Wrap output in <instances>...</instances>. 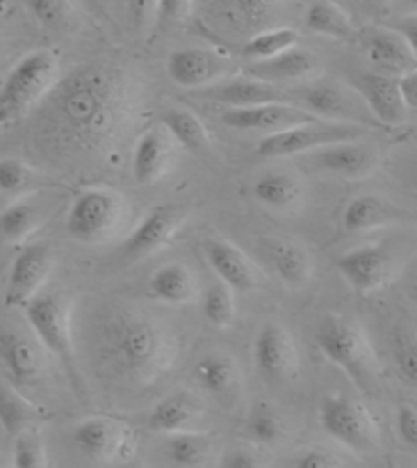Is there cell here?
I'll return each mask as SVG.
<instances>
[{"label":"cell","mask_w":417,"mask_h":468,"mask_svg":"<svg viewBox=\"0 0 417 468\" xmlns=\"http://www.w3.org/2000/svg\"><path fill=\"white\" fill-rule=\"evenodd\" d=\"M39 132L64 152H97L117 137L134 109V89L117 64L92 62L59 78L41 101Z\"/></svg>","instance_id":"cell-1"},{"label":"cell","mask_w":417,"mask_h":468,"mask_svg":"<svg viewBox=\"0 0 417 468\" xmlns=\"http://www.w3.org/2000/svg\"><path fill=\"white\" fill-rule=\"evenodd\" d=\"M102 356L112 372L137 385H150L166 375L178 358V337L147 314L119 311L102 325Z\"/></svg>","instance_id":"cell-2"},{"label":"cell","mask_w":417,"mask_h":468,"mask_svg":"<svg viewBox=\"0 0 417 468\" xmlns=\"http://www.w3.org/2000/svg\"><path fill=\"white\" fill-rule=\"evenodd\" d=\"M321 354L342 368L360 391H372L380 378V362L367 332L354 319L329 314L315 332Z\"/></svg>","instance_id":"cell-3"},{"label":"cell","mask_w":417,"mask_h":468,"mask_svg":"<svg viewBox=\"0 0 417 468\" xmlns=\"http://www.w3.org/2000/svg\"><path fill=\"white\" fill-rule=\"evenodd\" d=\"M59 80L54 51L35 49L16 62L0 84V127H8L41 105Z\"/></svg>","instance_id":"cell-4"},{"label":"cell","mask_w":417,"mask_h":468,"mask_svg":"<svg viewBox=\"0 0 417 468\" xmlns=\"http://www.w3.org/2000/svg\"><path fill=\"white\" fill-rule=\"evenodd\" d=\"M127 201L115 188L91 186L80 190L66 213V231L78 244H107L123 228Z\"/></svg>","instance_id":"cell-5"},{"label":"cell","mask_w":417,"mask_h":468,"mask_svg":"<svg viewBox=\"0 0 417 468\" xmlns=\"http://www.w3.org/2000/svg\"><path fill=\"white\" fill-rule=\"evenodd\" d=\"M25 319L33 335L43 344L48 354L62 362L72 383H80L72 340V307L59 292H39L23 307Z\"/></svg>","instance_id":"cell-6"},{"label":"cell","mask_w":417,"mask_h":468,"mask_svg":"<svg viewBox=\"0 0 417 468\" xmlns=\"http://www.w3.org/2000/svg\"><path fill=\"white\" fill-rule=\"evenodd\" d=\"M319 421L329 438L340 441L354 454L372 456L380 450L382 436L375 415L352 397L327 395L321 401Z\"/></svg>","instance_id":"cell-7"},{"label":"cell","mask_w":417,"mask_h":468,"mask_svg":"<svg viewBox=\"0 0 417 468\" xmlns=\"http://www.w3.org/2000/svg\"><path fill=\"white\" fill-rule=\"evenodd\" d=\"M369 127L356 123H340V121L317 119L311 123H303L297 127L284 129V132L266 135L258 144L256 154L260 158H286V155H303L327 144L362 140Z\"/></svg>","instance_id":"cell-8"},{"label":"cell","mask_w":417,"mask_h":468,"mask_svg":"<svg viewBox=\"0 0 417 468\" xmlns=\"http://www.w3.org/2000/svg\"><path fill=\"white\" fill-rule=\"evenodd\" d=\"M289 101L326 121L369 127V119H375L354 86L344 82L317 80L303 84L293 92L289 90Z\"/></svg>","instance_id":"cell-9"},{"label":"cell","mask_w":417,"mask_h":468,"mask_svg":"<svg viewBox=\"0 0 417 468\" xmlns=\"http://www.w3.org/2000/svg\"><path fill=\"white\" fill-rule=\"evenodd\" d=\"M289 0H203L205 19L221 36H248L268 29Z\"/></svg>","instance_id":"cell-10"},{"label":"cell","mask_w":417,"mask_h":468,"mask_svg":"<svg viewBox=\"0 0 417 468\" xmlns=\"http://www.w3.org/2000/svg\"><path fill=\"white\" fill-rule=\"evenodd\" d=\"M166 72L180 89L201 90L236 74V64L215 49L182 48L170 51Z\"/></svg>","instance_id":"cell-11"},{"label":"cell","mask_w":417,"mask_h":468,"mask_svg":"<svg viewBox=\"0 0 417 468\" xmlns=\"http://www.w3.org/2000/svg\"><path fill=\"white\" fill-rule=\"evenodd\" d=\"M51 268H54V252L46 241H31L25 244L15 256L11 271H8L5 303L8 307L23 309L39 294L43 284L48 282Z\"/></svg>","instance_id":"cell-12"},{"label":"cell","mask_w":417,"mask_h":468,"mask_svg":"<svg viewBox=\"0 0 417 468\" xmlns=\"http://www.w3.org/2000/svg\"><path fill=\"white\" fill-rule=\"evenodd\" d=\"M74 444L94 463H111L135 452V436L125 423L111 418H91L74 428Z\"/></svg>","instance_id":"cell-13"},{"label":"cell","mask_w":417,"mask_h":468,"mask_svg":"<svg viewBox=\"0 0 417 468\" xmlns=\"http://www.w3.org/2000/svg\"><path fill=\"white\" fill-rule=\"evenodd\" d=\"M303 155H305L309 168L348 180L367 178L379 166V154L375 147L360 140L327 144Z\"/></svg>","instance_id":"cell-14"},{"label":"cell","mask_w":417,"mask_h":468,"mask_svg":"<svg viewBox=\"0 0 417 468\" xmlns=\"http://www.w3.org/2000/svg\"><path fill=\"white\" fill-rule=\"evenodd\" d=\"M337 271L358 294L385 289L395 274V258L385 246L370 244L346 252L337 260Z\"/></svg>","instance_id":"cell-15"},{"label":"cell","mask_w":417,"mask_h":468,"mask_svg":"<svg viewBox=\"0 0 417 468\" xmlns=\"http://www.w3.org/2000/svg\"><path fill=\"white\" fill-rule=\"evenodd\" d=\"M319 117L313 115L307 109H303L289 101L264 102V105L228 109L221 115V121L231 129L240 132H262L266 135L284 132V129L297 127L303 123H311Z\"/></svg>","instance_id":"cell-16"},{"label":"cell","mask_w":417,"mask_h":468,"mask_svg":"<svg viewBox=\"0 0 417 468\" xmlns=\"http://www.w3.org/2000/svg\"><path fill=\"white\" fill-rule=\"evenodd\" d=\"M256 368L273 383H289L299 372V350L281 324H266L254 340Z\"/></svg>","instance_id":"cell-17"},{"label":"cell","mask_w":417,"mask_h":468,"mask_svg":"<svg viewBox=\"0 0 417 468\" xmlns=\"http://www.w3.org/2000/svg\"><path fill=\"white\" fill-rule=\"evenodd\" d=\"M185 209L178 205H158L147 213L142 221L135 225L123 246L121 254L127 260H142L154 252H158L164 246L170 244V239L176 236L178 229L185 223Z\"/></svg>","instance_id":"cell-18"},{"label":"cell","mask_w":417,"mask_h":468,"mask_svg":"<svg viewBox=\"0 0 417 468\" xmlns=\"http://www.w3.org/2000/svg\"><path fill=\"white\" fill-rule=\"evenodd\" d=\"M352 84L356 92L360 94L362 101L367 102L369 111L372 112L379 123L397 127L405 123L407 105L399 89V76H390L385 72H356L352 76Z\"/></svg>","instance_id":"cell-19"},{"label":"cell","mask_w":417,"mask_h":468,"mask_svg":"<svg viewBox=\"0 0 417 468\" xmlns=\"http://www.w3.org/2000/svg\"><path fill=\"white\" fill-rule=\"evenodd\" d=\"M176 140L162 123L139 135L132 155V175L137 185H154L168 175L176 158Z\"/></svg>","instance_id":"cell-20"},{"label":"cell","mask_w":417,"mask_h":468,"mask_svg":"<svg viewBox=\"0 0 417 468\" xmlns=\"http://www.w3.org/2000/svg\"><path fill=\"white\" fill-rule=\"evenodd\" d=\"M197 94L205 101L217 102V105H225L228 109L254 107V105H264V102L289 101V92L283 90L281 86L264 82L260 80V78H254L246 72L241 76L233 74L221 82L205 86V89L197 90Z\"/></svg>","instance_id":"cell-21"},{"label":"cell","mask_w":417,"mask_h":468,"mask_svg":"<svg viewBox=\"0 0 417 468\" xmlns=\"http://www.w3.org/2000/svg\"><path fill=\"white\" fill-rule=\"evenodd\" d=\"M46 348L35 335H27L23 332H8L0 334V362L15 383L33 385L46 372Z\"/></svg>","instance_id":"cell-22"},{"label":"cell","mask_w":417,"mask_h":468,"mask_svg":"<svg viewBox=\"0 0 417 468\" xmlns=\"http://www.w3.org/2000/svg\"><path fill=\"white\" fill-rule=\"evenodd\" d=\"M203 248L213 272L219 276L221 282L230 284L233 291L251 292L266 282L262 271L256 266L254 260L248 258L231 241L207 239Z\"/></svg>","instance_id":"cell-23"},{"label":"cell","mask_w":417,"mask_h":468,"mask_svg":"<svg viewBox=\"0 0 417 468\" xmlns=\"http://www.w3.org/2000/svg\"><path fill=\"white\" fill-rule=\"evenodd\" d=\"M260 252L271 262L273 271L286 287L293 291L307 287L313 276V258L307 248L286 238H262Z\"/></svg>","instance_id":"cell-24"},{"label":"cell","mask_w":417,"mask_h":468,"mask_svg":"<svg viewBox=\"0 0 417 468\" xmlns=\"http://www.w3.org/2000/svg\"><path fill=\"white\" fill-rule=\"evenodd\" d=\"M362 46L369 62L379 72L401 76L417 68V58L407 41L395 29L370 27L362 36Z\"/></svg>","instance_id":"cell-25"},{"label":"cell","mask_w":417,"mask_h":468,"mask_svg":"<svg viewBox=\"0 0 417 468\" xmlns=\"http://www.w3.org/2000/svg\"><path fill=\"white\" fill-rule=\"evenodd\" d=\"M243 72L276 86L301 84L311 80L319 72V59L307 49L293 48L274 58L250 62V66Z\"/></svg>","instance_id":"cell-26"},{"label":"cell","mask_w":417,"mask_h":468,"mask_svg":"<svg viewBox=\"0 0 417 468\" xmlns=\"http://www.w3.org/2000/svg\"><path fill=\"white\" fill-rule=\"evenodd\" d=\"M195 378L208 395L223 403H236L243 388L238 362L225 352H208L198 358L195 364Z\"/></svg>","instance_id":"cell-27"},{"label":"cell","mask_w":417,"mask_h":468,"mask_svg":"<svg viewBox=\"0 0 417 468\" xmlns=\"http://www.w3.org/2000/svg\"><path fill=\"white\" fill-rule=\"evenodd\" d=\"M197 279L195 272L182 262H168L155 268L150 281H147V294L155 303L164 305L182 307L193 303L197 297Z\"/></svg>","instance_id":"cell-28"},{"label":"cell","mask_w":417,"mask_h":468,"mask_svg":"<svg viewBox=\"0 0 417 468\" xmlns=\"http://www.w3.org/2000/svg\"><path fill=\"white\" fill-rule=\"evenodd\" d=\"M254 197L266 209L291 213L303 203V186L289 172H266L254 182Z\"/></svg>","instance_id":"cell-29"},{"label":"cell","mask_w":417,"mask_h":468,"mask_svg":"<svg viewBox=\"0 0 417 468\" xmlns=\"http://www.w3.org/2000/svg\"><path fill=\"white\" fill-rule=\"evenodd\" d=\"M201 418V407L187 393H174L164 397L158 405H154L150 413V428L160 433H174L195 430Z\"/></svg>","instance_id":"cell-30"},{"label":"cell","mask_w":417,"mask_h":468,"mask_svg":"<svg viewBox=\"0 0 417 468\" xmlns=\"http://www.w3.org/2000/svg\"><path fill=\"white\" fill-rule=\"evenodd\" d=\"M397 217H399L397 207L389 205L387 201H382V198L375 195H362V197L352 198V201L346 205L344 215H342V225L346 231L362 233V231L385 228V225L393 223Z\"/></svg>","instance_id":"cell-31"},{"label":"cell","mask_w":417,"mask_h":468,"mask_svg":"<svg viewBox=\"0 0 417 468\" xmlns=\"http://www.w3.org/2000/svg\"><path fill=\"white\" fill-rule=\"evenodd\" d=\"M41 209L31 198H19L0 213V239L6 244H27V239L39 229Z\"/></svg>","instance_id":"cell-32"},{"label":"cell","mask_w":417,"mask_h":468,"mask_svg":"<svg viewBox=\"0 0 417 468\" xmlns=\"http://www.w3.org/2000/svg\"><path fill=\"white\" fill-rule=\"evenodd\" d=\"M305 25L311 33L332 39H348L354 33L350 13L334 0H315L305 15Z\"/></svg>","instance_id":"cell-33"},{"label":"cell","mask_w":417,"mask_h":468,"mask_svg":"<svg viewBox=\"0 0 417 468\" xmlns=\"http://www.w3.org/2000/svg\"><path fill=\"white\" fill-rule=\"evenodd\" d=\"M160 123L168 129V133L185 150L205 152L211 145V137H208L203 121L187 109H168L162 115Z\"/></svg>","instance_id":"cell-34"},{"label":"cell","mask_w":417,"mask_h":468,"mask_svg":"<svg viewBox=\"0 0 417 468\" xmlns=\"http://www.w3.org/2000/svg\"><path fill=\"white\" fill-rule=\"evenodd\" d=\"M37 407L25 399L16 388L0 378V426L8 438H15L21 430L35 426Z\"/></svg>","instance_id":"cell-35"},{"label":"cell","mask_w":417,"mask_h":468,"mask_svg":"<svg viewBox=\"0 0 417 468\" xmlns=\"http://www.w3.org/2000/svg\"><path fill=\"white\" fill-rule=\"evenodd\" d=\"M166 456L176 466H201L211 456V440L197 430H185L168 433Z\"/></svg>","instance_id":"cell-36"},{"label":"cell","mask_w":417,"mask_h":468,"mask_svg":"<svg viewBox=\"0 0 417 468\" xmlns=\"http://www.w3.org/2000/svg\"><path fill=\"white\" fill-rule=\"evenodd\" d=\"M299 33L289 27L262 29L248 37L241 46V58L248 62H260V59L274 58L286 49L297 48Z\"/></svg>","instance_id":"cell-37"},{"label":"cell","mask_w":417,"mask_h":468,"mask_svg":"<svg viewBox=\"0 0 417 468\" xmlns=\"http://www.w3.org/2000/svg\"><path fill=\"white\" fill-rule=\"evenodd\" d=\"M203 315L217 329H228L236 324V297L225 282H217L203 294Z\"/></svg>","instance_id":"cell-38"},{"label":"cell","mask_w":417,"mask_h":468,"mask_svg":"<svg viewBox=\"0 0 417 468\" xmlns=\"http://www.w3.org/2000/svg\"><path fill=\"white\" fill-rule=\"evenodd\" d=\"M13 466L43 468L48 466V450L39 428L29 426L13 438Z\"/></svg>","instance_id":"cell-39"},{"label":"cell","mask_w":417,"mask_h":468,"mask_svg":"<svg viewBox=\"0 0 417 468\" xmlns=\"http://www.w3.org/2000/svg\"><path fill=\"white\" fill-rule=\"evenodd\" d=\"M390 350H393V362L399 377L417 387V332L397 329Z\"/></svg>","instance_id":"cell-40"},{"label":"cell","mask_w":417,"mask_h":468,"mask_svg":"<svg viewBox=\"0 0 417 468\" xmlns=\"http://www.w3.org/2000/svg\"><path fill=\"white\" fill-rule=\"evenodd\" d=\"M35 182V172L19 158L0 160V193L25 195Z\"/></svg>","instance_id":"cell-41"},{"label":"cell","mask_w":417,"mask_h":468,"mask_svg":"<svg viewBox=\"0 0 417 468\" xmlns=\"http://www.w3.org/2000/svg\"><path fill=\"white\" fill-rule=\"evenodd\" d=\"M248 433L260 444H273L281 436V421L268 407H260L248 420Z\"/></svg>","instance_id":"cell-42"},{"label":"cell","mask_w":417,"mask_h":468,"mask_svg":"<svg viewBox=\"0 0 417 468\" xmlns=\"http://www.w3.org/2000/svg\"><path fill=\"white\" fill-rule=\"evenodd\" d=\"M31 13L48 27H62L72 15L68 0H25Z\"/></svg>","instance_id":"cell-43"},{"label":"cell","mask_w":417,"mask_h":468,"mask_svg":"<svg viewBox=\"0 0 417 468\" xmlns=\"http://www.w3.org/2000/svg\"><path fill=\"white\" fill-rule=\"evenodd\" d=\"M195 5L197 0H160L155 23H158L160 27H172V25L185 23L190 13H193Z\"/></svg>","instance_id":"cell-44"},{"label":"cell","mask_w":417,"mask_h":468,"mask_svg":"<svg viewBox=\"0 0 417 468\" xmlns=\"http://www.w3.org/2000/svg\"><path fill=\"white\" fill-rule=\"evenodd\" d=\"M397 431L403 444L417 452V407L412 403H401L397 407Z\"/></svg>","instance_id":"cell-45"},{"label":"cell","mask_w":417,"mask_h":468,"mask_svg":"<svg viewBox=\"0 0 417 468\" xmlns=\"http://www.w3.org/2000/svg\"><path fill=\"white\" fill-rule=\"evenodd\" d=\"M346 463L340 456H336L334 452L324 448H311L301 452L297 461H293V466L299 468H336V466H344Z\"/></svg>","instance_id":"cell-46"},{"label":"cell","mask_w":417,"mask_h":468,"mask_svg":"<svg viewBox=\"0 0 417 468\" xmlns=\"http://www.w3.org/2000/svg\"><path fill=\"white\" fill-rule=\"evenodd\" d=\"M158 6L160 0H127L129 15H132V19L139 31H145L147 25L155 21V16H158Z\"/></svg>","instance_id":"cell-47"},{"label":"cell","mask_w":417,"mask_h":468,"mask_svg":"<svg viewBox=\"0 0 417 468\" xmlns=\"http://www.w3.org/2000/svg\"><path fill=\"white\" fill-rule=\"evenodd\" d=\"M260 461L254 452H250L246 448H233L230 452H225L221 458V466L225 468H254Z\"/></svg>","instance_id":"cell-48"},{"label":"cell","mask_w":417,"mask_h":468,"mask_svg":"<svg viewBox=\"0 0 417 468\" xmlns=\"http://www.w3.org/2000/svg\"><path fill=\"white\" fill-rule=\"evenodd\" d=\"M399 89L407 109L417 111V68L399 76Z\"/></svg>","instance_id":"cell-49"},{"label":"cell","mask_w":417,"mask_h":468,"mask_svg":"<svg viewBox=\"0 0 417 468\" xmlns=\"http://www.w3.org/2000/svg\"><path fill=\"white\" fill-rule=\"evenodd\" d=\"M393 29L407 41V46L412 48V51L417 58V13L407 15V16H403V19H399Z\"/></svg>","instance_id":"cell-50"},{"label":"cell","mask_w":417,"mask_h":468,"mask_svg":"<svg viewBox=\"0 0 417 468\" xmlns=\"http://www.w3.org/2000/svg\"><path fill=\"white\" fill-rule=\"evenodd\" d=\"M362 3L370 8H387L393 0H362Z\"/></svg>","instance_id":"cell-51"},{"label":"cell","mask_w":417,"mask_h":468,"mask_svg":"<svg viewBox=\"0 0 417 468\" xmlns=\"http://www.w3.org/2000/svg\"><path fill=\"white\" fill-rule=\"evenodd\" d=\"M412 299L417 303V281L412 284Z\"/></svg>","instance_id":"cell-52"},{"label":"cell","mask_w":417,"mask_h":468,"mask_svg":"<svg viewBox=\"0 0 417 468\" xmlns=\"http://www.w3.org/2000/svg\"><path fill=\"white\" fill-rule=\"evenodd\" d=\"M401 3H405L407 6H412V8H417V0H401Z\"/></svg>","instance_id":"cell-53"},{"label":"cell","mask_w":417,"mask_h":468,"mask_svg":"<svg viewBox=\"0 0 417 468\" xmlns=\"http://www.w3.org/2000/svg\"><path fill=\"white\" fill-rule=\"evenodd\" d=\"M415 142H417V133H415Z\"/></svg>","instance_id":"cell-54"}]
</instances>
